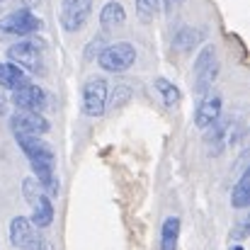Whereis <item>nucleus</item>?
<instances>
[{"label":"nucleus","instance_id":"1","mask_svg":"<svg viewBox=\"0 0 250 250\" xmlns=\"http://www.w3.org/2000/svg\"><path fill=\"white\" fill-rule=\"evenodd\" d=\"M7 63L24 73H44V44L39 39H20L7 49Z\"/></svg>","mask_w":250,"mask_h":250},{"label":"nucleus","instance_id":"2","mask_svg":"<svg viewBox=\"0 0 250 250\" xmlns=\"http://www.w3.org/2000/svg\"><path fill=\"white\" fill-rule=\"evenodd\" d=\"M22 192H24V199L29 202V207H32V216H29L32 226L39 229V231L49 229V226L54 224V204H51V197L44 194V189L37 185L34 177H27V180L22 182Z\"/></svg>","mask_w":250,"mask_h":250},{"label":"nucleus","instance_id":"3","mask_svg":"<svg viewBox=\"0 0 250 250\" xmlns=\"http://www.w3.org/2000/svg\"><path fill=\"white\" fill-rule=\"evenodd\" d=\"M10 243L17 250H54L51 241L34 229L27 216H15L10 221Z\"/></svg>","mask_w":250,"mask_h":250},{"label":"nucleus","instance_id":"4","mask_svg":"<svg viewBox=\"0 0 250 250\" xmlns=\"http://www.w3.org/2000/svg\"><path fill=\"white\" fill-rule=\"evenodd\" d=\"M136 63V46L131 42H114L107 44L97 54V66L107 73H124Z\"/></svg>","mask_w":250,"mask_h":250},{"label":"nucleus","instance_id":"5","mask_svg":"<svg viewBox=\"0 0 250 250\" xmlns=\"http://www.w3.org/2000/svg\"><path fill=\"white\" fill-rule=\"evenodd\" d=\"M44 20L37 17L34 12H24V10H12L5 17H0V39H10V37H29L42 32Z\"/></svg>","mask_w":250,"mask_h":250},{"label":"nucleus","instance_id":"6","mask_svg":"<svg viewBox=\"0 0 250 250\" xmlns=\"http://www.w3.org/2000/svg\"><path fill=\"white\" fill-rule=\"evenodd\" d=\"M107 95H109L107 81L102 76H90L81 95V109L85 117H102L107 112Z\"/></svg>","mask_w":250,"mask_h":250},{"label":"nucleus","instance_id":"7","mask_svg":"<svg viewBox=\"0 0 250 250\" xmlns=\"http://www.w3.org/2000/svg\"><path fill=\"white\" fill-rule=\"evenodd\" d=\"M12 104L22 112H44L49 107V92L37 83H24L22 87L12 90Z\"/></svg>","mask_w":250,"mask_h":250},{"label":"nucleus","instance_id":"8","mask_svg":"<svg viewBox=\"0 0 250 250\" xmlns=\"http://www.w3.org/2000/svg\"><path fill=\"white\" fill-rule=\"evenodd\" d=\"M10 129H12L15 136H44L51 129V124L39 112H22V109H17L10 117Z\"/></svg>","mask_w":250,"mask_h":250},{"label":"nucleus","instance_id":"9","mask_svg":"<svg viewBox=\"0 0 250 250\" xmlns=\"http://www.w3.org/2000/svg\"><path fill=\"white\" fill-rule=\"evenodd\" d=\"M92 15V0H61V27L63 32H81Z\"/></svg>","mask_w":250,"mask_h":250},{"label":"nucleus","instance_id":"10","mask_svg":"<svg viewBox=\"0 0 250 250\" xmlns=\"http://www.w3.org/2000/svg\"><path fill=\"white\" fill-rule=\"evenodd\" d=\"M221 109H224V100L219 92H207L199 97L197 107H194V126L197 129H209L211 124H216L221 119Z\"/></svg>","mask_w":250,"mask_h":250},{"label":"nucleus","instance_id":"11","mask_svg":"<svg viewBox=\"0 0 250 250\" xmlns=\"http://www.w3.org/2000/svg\"><path fill=\"white\" fill-rule=\"evenodd\" d=\"M204 37L207 32L202 27H194V24H182L177 27V32L172 34V46L182 54H192L199 44H204Z\"/></svg>","mask_w":250,"mask_h":250},{"label":"nucleus","instance_id":"12","mask_svg":"<svg viewBox=\"0 0 250 250\" xmlns=\"http://www.w3.org/2000/svg\"><path fill=\"white\" fill-rule=\"evenodd\" d=\"M231 119H219L216 124H211L209 129H204L207 134H204V146H207V151H209V156H221V151L226 148V144H229V124Z\"/></svg>","mask_w":250,"mask_h":250},{"label":"nucleus","instance_id":"13","mask_svg":"<svg viewBox=\"0 0 250 250\" xmlns=\"http://www.w3.org/2000/svg\"><path fill=\"white\" fill-rule=\"evenodd\" d=\"M126 22V10L119 0H107L100 10V24L102 27H122Z\"/></svg>","mask_w":250,"mask_h":250},{"label":"nucleus","instance_id":"14","mask_svg":"<svg viewBox=\"0 0 250 250\" xmlns=\"http://www.w3.org/2000/svg\"><path fill=\"white\" fill-rule=\"evenodd\" d=\"M180 229H182L180 216H167L163 221V226H161V250H177Z\"/></svg>","mask_w":250,"mask_h":250},{"label":"nucleus","instance_id":"15","mask_svg":"<svg viewBox=\"0 0 250 250\" xmlns=\"http://www.w3.org/2000/svg\"><path fill=\"white\" fill-rule=\"evenodd\" d=\"M231 204L233 209H246L250 207V170L246 167L238 177V182L231 189Z\"/></svg>","mask_w":250,"mask_h":250},{"label":"nucleus","instance_id":"16","mask_svg":"<svg viewBox=\"0 0 250 250\" xmlns=\"http://www.w3.org/2000/svg\"><path fill=\"white\" fill-rule=\"evenodd\" d=\"M24 83H29L24 71H20V68L12 66V63H0V87L17 90V87H22Z\"/></svg>","mask_w":250,"mask_h":250},{"label":"nucleus","instance_id":"17","mask_svg":"<svg viewBox=\"0 0 250 250\" xmlns=\"http://www.w3.org/2000/svg\"><path fill=\"white\" fill-rule=\"evenodd\" d=\"M153 87L158 90V95H161V100L166 102V107H175V104L182 102V90L175 83H170L167 78H163V76H158V78L153 81Z\"/></svg>","mask_w":250,"mask_h":250},{"label":"nucleus","instance_id":"18","mask_svg":"<svg viewBox=\"0 0 250 250\" xmlns=\"http://www.w3.org/2000/svg\"><path fill=\"white\" fill-rule=\"evenodd\" d=\"M161 12V0H136V15L141 22H153Z\"/></svg>","mask_w":250,"mask_h":250},{"label":"nucleus","instance_id":"19","mask_svg":"<svg viewBox=\"0 0 250 250\" xmlns=\"http://www.w3.org/2000/svg\"><path fill=\"white\" fill-rule=\"evenodd\" d=\"M131 100V87L129 85H117L112 95H107V107H122Z\"/></svg>","mask_w":250,"mask_h":250},{"label":"nucleus","instance_id":"20","mask_svg":"<svg viewBox=\"0 0 250 250\" xmlns=\"http://www.w3.org/2000/svg\"><path fill=\"white\" fill-rule=\"evenodd\" d=\"M216 61V49L209 44V46H204L199 54H197V59H194V66H192V73H197V71H202V68H207L209 63H214Z\"/></svg>","mask_w":250,"mask_h":250},{"label":"nucleus","instance_id":"21","mask_svg":"<svg viewBox=\"0 0 250 250\" xmlns=\"http://www.w3.org/2000/svg\"><path fill=\"white\" fill-rule=\"evenodd\" d=\"M246 236H248V219L238 221V224L233 226V231H231V238H233V241H238V243H241Z\"/></svg>","mask_w":250,"mask_h":250},{"label":"nucleus","instance_id":"22","mask_svg":"<svg viewBox=\"0 0 250 250\" xmlns=\"http://www.w3.org/2000/svg\"><path fill=\"white\" fill-rule=\"evenodd\" d=\"M42 0H15V10H24V12H32L34 7H39Z\"/></svg>","mask_w":250,"mask_h":250},{"label":"nucleus","instance_id":"23","mask_svg":"<svg viewBox=\"0 0 250 250\" xmlns=\"http://www.w3.org/2000/svg\"><path fill=\"white\" fill-rule=\"evenodd\" d=\"M100 44H102V39H100V37H95V39L90 42V46H87V59L92 56V51H95V54H100V51L104 49V46H100Z\"/></svg>","mask_w":250,"mask_h":250},{"label":"nucleus","instance_id":"24","mask_svg":"<svg viewBox=\"0 0 250 250\" xmlns=\"http://www.w3.org/2000/svg\"><path fill=\"white\" fill-rule=\"evenodd\" d=\"M182 2H187V0H163V5H166L167 10H175V7H180Z\"/></svg>","mask_w":250,"mask_h":250},{"label":"nucleus","instance_id":"25","mask_svg":"<svg viewBox=\"0 0 250 250\" xmlns=\"http://www.w3.org/2000/svg\"><path fill=\"white\" fill-rule=\"evenodd\" d=\"M5 112H7V97H5V95L0 92V117H2Z\"/></svg>","mask_w":250,"mask_h":250},{"label":"nucleus","instance_id":"26","mask_svg":"<svg viewBox=\"0 0 250 250\" xmlns=\"http://www.w3.org/2000/svg\"><path fill=\"white\" fill-rule=\"evenodd\" d=\"M229 250H246V248H243L241 243H236V246H231V248H229Z\"/></svg>","mask_w":250,"mask_h":250},{"label":"nucleus","instance_id":"27","mask_svg":"<svg viewBox=\"0 0 250 250\" xmlns=\"http://www.w3.org/2000/svg\"><path fill=\"white\" fill-rule=\"evenodd\" d=\"M2 2H5V0H0V5H2Z\"/></svg>","mask_w":250,"mask_h":250}]
</instances>
